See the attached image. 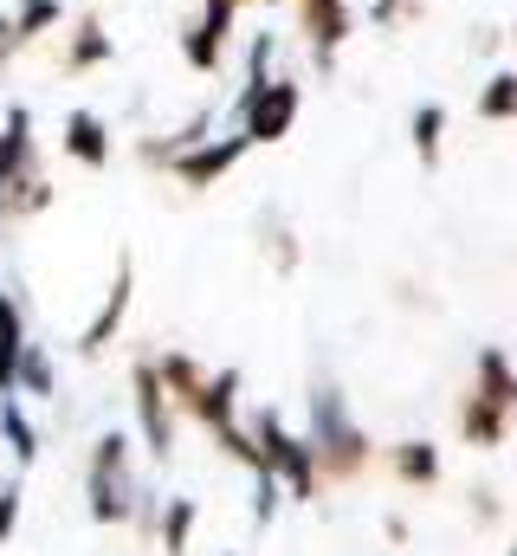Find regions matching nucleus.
Here are the masks:
<instances>
[{
  "label": "nucleus",
  "instance_id": "f03ea898",
  "mask_svg": "<svg viewBox=\"0 0 517 556\" xmlns=\"http://www.w3.org/2000/svg\"><path fill=\"white\" fill-rule=\"evenodd\" d=\"M298 111H304V85L272 72V78H265V91L240 111V137H247V142H285V137H291V124H298Z\"/></svg>",
  "mask_w": 517,
  "mask_h": 556
},
{
  "label": "nucleus",
  "instance_id": "1a4fd4ad",
  "mask_svg": "<svg viewBox=\"0 0 517 556\" xmlns=\"http://www.w3.org/2000/svg\"><path fill=\"white\" fill-rule=\"evenodd\" d=\"M13 46H33V39H46L52 26H65V0H13Z\"/></svg>",
  "mask_w": 517,
  "mask_h": 556
},
{
  "label": "nucleus",
  "instance_id": "9d476101",
  "mask_svg": "<svg viewBox=\"0 0 517 556\" xmlns=\"http://www.w3.org/2000/svg\"><path fill=\"white\" fill-rule=\"evenodd\" d=\"M129 260H117V285H111V298H104V311L91 317V330H85V350H104L111 337H117V324H124V311H129Z\"/></svg>",
  "mask_w": 517,
  "mask_h": 556
},
{
  "label": "nucleus",
  "instance_id": "6e6552de",
  "mask_svg": "<svg viewBox=\"0 0 517 556\" xmlns=\"http://www.w3.org/2000/svg\"><path fill=\"white\" fill-rule=\"evenodd\" d=\"M407 137H414V162H420V168H440V142H446V104H414V117H407Z\"/></svg>",
  "mask_w": 517,
  "mask_h": 556
},
{
  "label": "nucleus",
  "instance_id": "6ab92c4d",
  "mask_svg": "<svg viewBox=\"0 0 517 556\" xmlns=\"http://www.w3.org/2000/svg\"><path fill=\"white\" fill-rule=\"evenodd\" d=\"M207 7H227V13H247V7H272V0H207Z\"/></svg>",
  "mask_w": 517,
  "mask_h": 556
},
{
  "label": "nucleus",
  "instance_id": "20e7f679",
  "mask_svg": "<svg viewBox=\"0 0 517 556\" xmlns=\"http://www.w3.org/2000/svg\"><path fill=\"white\" fill-rule=\"evenodd\" d=\"M247 149H253V142L240 137V130H234V137H201V142H188L168 168H175V181H181V188H214V181H227V175L240 168V155H247Z\"/></svg>",
  "mask_w": 517,
  "mask_h": 556
},
{
  "label": "nucleus",
  "instance_id": "f257e3e1",
  "mask_svg": "<svg viewBox=\"0 0 517 556\" xmlns=\"http://www.w3.org/2000/svg\"><path fill=\"white\" fill-rule=\"evenodd\" d=\"M291 7H298V33L311 46V65L317 72H337V52L356 33V7L350 0H291Z\"/></svg>",
  "mask_w": 517,
  "mask_h": 556
},
{
  "label": "nucleus",
  "instance_id": "a211bd4d",
  "mask_svg": "<svg viewBox=\"0 0 517 556\" xmlns=\"http://www.w3.org/2000/svg\"><path fill=\"white\" fill-rule=\"evenodd\" d=\"M13 52H20V46H13V20L0 13V72H7V59H13Z\"/></svg>",
  "mask_w": 517,
  "mask_h": 556
},
{
  "label": "nucleus",
  "instance_id": "f8f14e48",
  "mask_svg": "<svg viewBox=\"0 0 517 556\" xmlns=\"http://www.w3.org/2000/svg\"><path fill=\"white\" fill-rule=\"evenodd\" d=\"M479 395H486L492 408H505V415L517 408V376H512V363H505L499 350H486V356H479Z\"/></svg>",
  "mask_w": 517,
  "mask_h": 556
},
{
  "label": "nucleus",
  "instance_id": "aec40b11",
  "mask_svg": "<svg viewBox=\"0 0 517 556\" xmlns=\"http://www.w3.org/2000/svg\"><path fill=\"white\" fill-rule=\"evenodd\" d=\"M505 39H512V46H517V20H512V26H505Z\"/></svg>",
  "mask_w": 517,
  "mask_h": 556
},
{
  "label": "nucleus",
  "instance_id": "2eb2a0df",
  "mask_svg": "<svg viewBox=\"0 0 517 556\" xmlns=\"http://www.w3.org/2000/svg\"><path fill=\"white\" fill-rule=\"evenodd\" d=\"M401 472H407V479H433V453H427V446H407V453H401Z\"/></svg>",
  "mask_w": 517,
  "mask_h": 556
},
{
  "label": "nucleus",
  "instance_id": "7ed1b4c3",
  "mask_svg": "<svg viewBox=\"0 0 517 556\" xmlns=\"http://www.w3.org/2000/svg\"><path fill=\"white\" fill-rule=\"evenodd\" d=\"M234 26H240V13H227V7H207V0H201V13L181 26V65H188L194 78H220Z\"/></svg>",
  "mask_w": 517,
  "mask_h": 556
},
{
  "label": "nucleus",
  "instance_id": "9b49d317",
  "mask_svg": "<svg viewBox=\"0 0 517 556\" xmlns=\"http://www.w3.org/2000/svg\"><path fill=\"white\" fill-rule=\"evenodd\" d=\"M486 124H517V72H492L479 85V104H472Z\"/></svg>",
  "mask_w": 517,
  "mask_h": 556
},
{
  "label": "nucleus",
  "instance_id": "ddd939ff",
  "mask_svg": "<svg viewBox=\"0 0 517 556\" xmlns=\"http://www.w3.org/2000/svg\"><path fill=\"white\" fill-rule=\"evenodd\" d=\"M20 304L0 298V395H13V369H20Z\"/></svg>",
  "mask_w": 517,
  "mask_h": 556
},
{
  "label": "nucleus",
  "instance_id": "423d86ee",
  "mask_svg": "<svg viewBox=\"0 0 517 556\" xmlns=\"http://www.w3.org/2000/svg\"><path fill=\"white\" fill-rule=\"evenodd\" d=\"M33 168V111L26 104H7L0 111V194Z\"/></svg>",
  "mask_w": 517,
  "mask_h": 556
},
{
  "label": "nucleus",
  "instance_id": "4468645a",
  "mask_svg": "<svg viewBox=\"0 0 517 556\" xmlns=\"http://www.w3.org/2000/svg\"><path fill=\"white\" fill-rule=\"evenodd\" d=\"M459 427H466L472 440H499V433H505V408H492L486 395H466V408H459Z\"/></svg>",
  "mask_w": 517,
  "mask_h": 556
},
{
  "label": "nucleus",
  "instance_id": "0eeeda50",
  "mask_svg": "<svg viewBox=\"0 0 517 556\" xmlns=\"http://www.w3.org/2000/svg\"><path fill=\"white\" fill-rule=\"evenodd\" d=\"M111 149H117V142H111V124H104L98 111H85V104H78V111H65V155H72V162L104 168V162H111Z\"/></svg>",
  "mask_w": 517,
  "mask_h": 556
},
{
  "label": "nucleus",
  "instance_id": "39448f33",
  "mask_svg": "<svg viewBox=\"0 0 517 556\" xmlns=\"http://www.w3.org/2000/svg\"><path fill=\"white\" fill-rule=\"evenodd\" d=\"M111 59H117V39H111L104 13H78V20L65 26V52H59V72H65V78H85V72H104Z\"/></svg>",
  "mask_w": 517,
  "mask_h": 556
},
{
  "label": "nucleus",
  "instance_id": "f3484780",
  "mask_svg": "<svg viewBox=\"0 0 517 556\" xmlns=\"http://www.w3.org/2000/svg\"><path fill=\"white\" fill-rule=\"evenodd\" d=\"M505 46V33L499 26H479V39H472V52H499Z\"/></svg>",
  "mask_w": 517,
  "mask_h": 556
},
{
  "label": "nucleus",
  "instance_id": "dca6fc26",
  "mask_svg": "<svg viewBox=\"0 0 517 556\" xmlns=\"http://www.w3.org/2000/svg\"><path fill=\"white\" fill-rule=\"evenodd\" d=\"M407 7H414V0H369V26H394Z\"/></svg>",
  "mask_w": 517,
  "mask_h": 556
}]
</instances>
